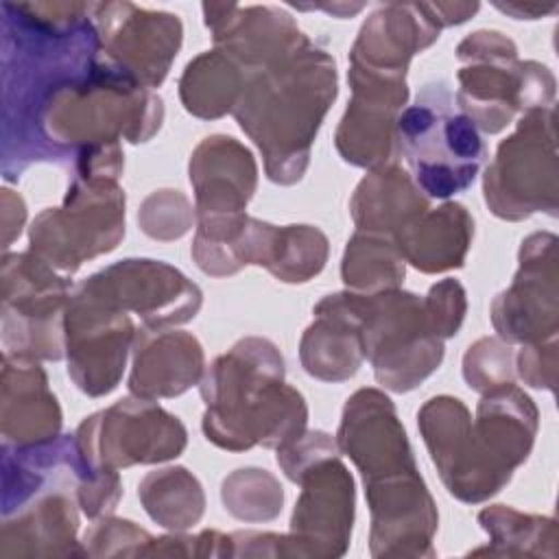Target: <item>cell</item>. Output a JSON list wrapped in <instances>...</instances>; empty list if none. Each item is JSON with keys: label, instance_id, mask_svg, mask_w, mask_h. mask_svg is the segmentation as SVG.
<instances>
[{"label": "cell", "instance_id": "6da1fadb", "mask_svg": "<svg viewBox=\"0 0 559 559\" xmlns=\"http://www.w3.org/2000/svg\"><path fill=\"white\" fill-rule=\"evenodd\" d=\"M255 70L234 114L264 151L269 177L293 183L301 177L312 135L336 96L334 61L306 39Z\"/></svg>", "mask_w": 559, "mask_h": 559}, {"label": "cell", "instance_id": "7a4b0ae2", "mask_svg": "<svg viewBox=\"0 0 559 559\" xmlns=\"http://www.w3.org/2000/svg\"><path fill=\"white\" fill-rule=\"evenodd\" d=\"M282 356L262 338L240 341L207 371L203 430L221 448L280 445L297 439L306 424L304 397L282 384Z\"/></svg>", "mask_w": 559, "mask_h": 559}, {"label": "cell", "instance_id": "3957f363", "mask_svg": "<svg viewBox=\"0 0 559 559\" xmlns=\"http://www.w3.org/2000/svg\"><path fill=\"white\" fill-rule=\"evenodd\" d=\"M443 85H426L395 122V140L419 188L445 199L465 190L485 157L476 124L454 107Z\"/></svg>", "mask_w": 559, "mask_h": 559}, {"label": "cell", "instance_id": "277c9868", "mask_svg": "<svg viewBox=\"0 0 559 559\" xmlns=\"http://www.w3.org/2000/svg\"><path fill=\"white\" fill-rule=\"evenodd\" d=\"M345 299L358 325L360 347L373 362L380 384L408 391L437 369L443 345L417 295L382 290L345 295Z\"/></svg>", "mask_w": 559, "mask_h": 559}, {"label": "cell", "instance_id": "5b68a950", "mask_svg": "<svg viewBox=\"0 0 559 559\" xmlns=\"http://www.w3.org/2000/svg\"><path fill=\"white\" fill-rule=\"evenodd\" d=\"M124 234V194L107 177L79 175L63 207L41 212L31 225V253L72 273L85 258L116 247Z\"/></svg>", "mask_w": 559, "mask_h": 559}, {"label": "cell", "instance_id": "8992f818", "mask_svg": "<svg viewBox=\"0 0 559 559\" xmlns=\"http://www.w3.org/2000/svg\"><path fill=\"white\" fill-rule=\"evenodd\" d=\"M2 343L31 358H61L66 349L68 282L35 253L2 255Z\"/></svg>", "mask_w": 559, "mask_h": 559}, {"label": "cell", "instance_id": "52a82bcc", "mask_svg": "<svg viewBox=\"0 0 559 559\" xmlns=\"http://www.w3.org/2000/svg\"><path fill=\"white\" fill-rule=\"evenodd\" d=\"M183 445L186 430L179 419L146 400H120L76 430L79 454L100 469L164 461L177 456Z\"/></svg>", "mask_w": 559, "mask_h": 559}, {"label": "cell", "instance_id": "ba28073f", "mask_svg": "<svg viewBox=\"0 0 559 559\" xmlns=\"http://www.w3.org/2000/svg\"><path fill=\"white\" fill-rule=\"evenodd\" d=\"M131 323L118 308L87 293L83 286L70 295L66 308L68 371L81 391L109 393L124 367Z\"/></svg>", "mask_w": 559, "mask_h": 559}, {"label": "cell", "instance_id": "9c48e42d", "mask_svg": "<svg viewBox=\"0 0 559 559\" xmlns=\"http://www.w3.org/2000/svg\"><path fill=\"white\" fill-rule=\"evenodd\" d=\"M87 293L122 308L135 310L146 325L183 323L201 306V290L179 271L153 260L118 262L81 284Z\"/></svg>", "mask_w": 559, "mask_h": 559}, {"label": "cell", "instance_id": "30bf717a", "mask_svg": "<svg viewBox=\"0 0 559 559\" xmlns=\"http://www.w3.org/2000/svg\"><path fill=\"white\" fill-rule=\"evenodd\" d=\"M354 98L341 122L336 146L356 166L380 164L391 155L395 114L406 100L404 72L373 70L352 63Z\"/></svg>", "mask_w": 559, "mask_h": 559}, {"label": "cell", "instance_id": "8fae6325", "mask_svg": "<svg viewBox=\"0 0 559 559\" xmlns=\"http://www.w3.org/2000/svg\"><path fill=\"white\" fill-rule=\"evenodd\" d=\"M94 11L114 66L138 83H146L148 87L159 85L181 44L177 15L151 13L116 2L94 4Z\"/></svg>", "mask_w": 559, "mask_h": 559}, {"label": "cell", "instance_id": "7c38bea8", "mask_svg": "<svg viewBox=\"0 0 559 559\" xmlns=\"http://www.w3.org/2000/svg\"><path fill=\"white\" fill-rule=\"evenodd\" d=\"M336 454L321 456L306 465L295 483L304 485V493L293 513L290 542L325 544L328 555H341L352 531L354 515V483L347 469L334 459ZM295 552V548H293Z\"/></svg>", "mask_w": 559, "mask_h": 559}, {"label": "cell", "instance_id": "4fadbf2b", "mask_svg": "<svg viewBox=\"0 0 559 559\" xmlns=\"http://www.w3.org/2000/svg\"><path fill=\"white\" fill-rule=\"evenodd\" d=\"M61 428V411L48 391L46 373L35 358L2 354L0 430L2 443L37 445L52 441Z\"/></svg>", "mask_w": 559, "mask_h": 559}, {"label": "cell", "instance_id": "5bb4252c", "mask_svg": "<svg viewBox=\"0 0 559 559\" xmlns=\"http://www.w3.org/2000/svg\"><path fill=\"white\" fill-rule=\"evenodd\" d=\"M203 352L194 336L181 332L138 336L129 389L142 397L179 395L197 382Z\"/></svg>", "mask_w": 559, "mask_h": 559}, {"label": "cell", "instance_id": "9a60e30c", "mask_svg": "<svg viewBox=\"0 0 559 559\" xmlns=\"http://www.w3.org/2000/svg\"><path fill=\"white\" fill-rule=\"evenodd\" d=\"M472 234L463 205L448 203L397 234V249L426 273L461 266Z\"/></svg>", "mask_w": 559, "mask_h": 559}, {"label": "cell", "instance_id": "2e32d148", "mask_svg": "<svg viewBox=\"0 0 559 559\" xmlns=\"http://www.w3.org/2000/svg\"><path fill=\"white\" fill-rule=\"evenodd\" d=\"M428 210L408 175L395 166L371 173L358 186L352 212L362 229L402 231Z\"/></svg>", "mask_w": 559, "mask_h": 559}, {"label": "cell", "instance_id": "e0dca14e", "mask_svg": "<svg viewBox=\"0 0 559 559\" xmlns=\"http://www.w3.org/2000/svg\"><path fill=\"white\" fill-rule=\"evenodd\" d=\"M240 83L242 74L225 52H205L188 63L181 79V98L188 111L216 118L236 105Z\"/></svg>", "mask_w": 559, "mask_h": 559}, {"label": "cell", "instance_id": "ac0fdd59", "mask_svg": "<svg viewBox=\"0 0 559 559\" xmlns=\"http://www.w3.org/2000/svg\"><path fill=\"white\" fill-rule=\"evenodd\" d=\"M140 498L151 518L168 528H186L203 513L201 485L183 467L148 474L140 485Z\"/></svg>", "mask_w": 559, "mask_h": 559}, {"label": "cell", "instance_id": "d6986e66", "mask_svg": "<svg viewBox=\"0 0 559 559\" xmlns=\"http://www.w3.org/2000/svg\"><path fill=\"white\" fill-rule=\"evenodd\" d=\"M404 277L400 249L391 242L356 234L343 258V280L358 290H393Z\"/></svg>", "mask_w": 559, "mask_h": 559}, {"label": "cell", "instance_id": "ffe728a7", "mask_svg": "<svg viewBox=\"0 0 559 559\" xmlns=\"http://www.w3.org/2000/svg\"><path fill=\"white\" fill-rule=\"evenodd\" d=\"M328 253L325 236L308 225H290L273 234L266 269L284 282H306L319 273Z\"/></svg>", "mask_w": 559, "mask_h": 559}, {"label": "cell", "instance_id": "44dd1931", "mask_svg": "<svg viewBox=\"0 0 559 559\" xmlns=\"http://www.w3.org/2000/svg\"><path fill=\"white\" fill-rule=\"evenodd\" d=\"M223 500L240 520H271L282 509V487L264 469H238L223 483Z\"/></svg>", "mask_w": 559, "mask_h": 559}, {"label": "cell", "instance_id": "7402d4cb", "mask_svg": "<svg viewBox=\"0 0 559 559\" xmlns=\"http://www.w3.org/2000/svg\"><path fill=\"white\" fill-rule=\"evenodd\" d=\"M142 229L153 238H179L190 225L188 201L173 190L151 194L142 205Z\"/></svg>", "mask_w": 559, "mask_h": 559}, {"label": "cell", "instance_id": "603a6c76", "mask_svg": "<svg viewBox=\"0 0 559 559\" xmlns=\"http://www.w3.org/2000/svg\"><path fill=\"white\" fill-rule=\"evenodd\" d=\"M463 297H465V293H463L461 284L454 280H445L430 288L428 301H426V312H428L430 325L439 338L456 334V330L463 321V312H465Z\"/></svg>", "mask_w": 559, "mask_h": 559}, {"label": "cell", "instance_id": "cb8c5ba5", "mask_svg": "<svg viewBox=\"0 0 559 559\" xmlns=\"http://www.w3.org/2000/svg\"><path fill=\"white\" fill-rule=\"evenodd\" d=\"M0 205H2V247L7 249L20 236V229H22V223L26 216V207H24V201L20 199V194H15L9 188H2Z\"/></svg>", "mask_w": 559, "mask_h": 559}]
</instances>
